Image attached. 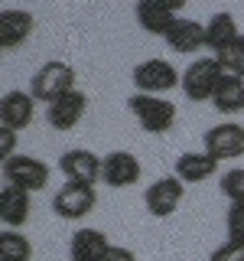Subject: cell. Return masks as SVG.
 <instances>
[{
    "instance_id": "1",
    "label": "cell",
    "mask_w": 244,
    "mask_h": 261,
    "mask_svg": "<svg viewBox=\"0 0 244 261\" xmlns=\"http://www.w3.org/2000/svg\"><path fill=\"white\" fill-rule=\"evenodd\" d=\"M69 92H75V69L62 59H49L46 65H39L29 82V95L46 105H52L55 98H62Z\"/></svg>"
},
{
    "instance_id": "2",
    "label": "cell",
    "mask_w": 244,
    "mask_h": 261,
    "mask_svg": "<svg viewBox=\"0 0 244 261\" xmlns=\"http://www.w3.org/2000/svg\"><path fill=\"white\" fill-rule=\"evenodd\" d=\"M225 79V69L215 56H202V59L189 62V69L182 72V95L189 101H211Z\"/></svg>"
},
{
    "instance_id": "3",
    "label": "cell",
    "mask_w": 244,
    "mask_h": 261,
    "mask_svg": "<svg viewBox=\"0 0 244 261\" xmlns=\"http://www.w3.org/2000/svg\"><path fill=\"white\" fill-rule=\"evenodd\" d=\"M127 108L134 111V118L140 121V127L146 134H166L176 124V105L166 101L160 95H140L134 92L127 98Z\"/></svg>"
},
{
    "instance_id": "4",
    "label": "cell",
    "mask_w": 244,
    "mask_h": 261,
    "mask_svg": "<svg viewBox=\"0 0 244 261\" xmlns=\"http://www.w3.org/2000/svg\"><path fill=\"white\" fill-rule=\"evenodd\" d=\"M134 85L140 95H166L176 85H182V75L169 59H146L134 69Z\"/></svg>"
},
{
    "instance_id": "5",
    "label": "cell",
    "mask_w": 244,
    "mask_h": 261,
    "mask_svg": "<svg viewBox=\"0 0 244 261\" xmlns=\"http://www.w3.org/2000/svg\"><path fill=\"white\" fill-rule=\"evenodd\" d=\"M0 170H4L7 186H16L26 193H39L49 183V163H43L39 157H26V153H13L10 160H4Z\"/></svg>"
},
{
    "instance_id": "6",
    "label": "cell",
    "mask_w": 244,
    "mask_h": 261,
    "mask_svg": "<svg viewBox=\"0 0 244 261\" xmlns=\"http://www.w3.org/2000/svg\"><path fill=\"white\" fill-rule=\"evenodd\" d=\"M95 202H98L95 186H88V183H72V179H65V186L52 196L55 216L65 219V222H78V219H85L88 212L95 209Z\"/></svg>"
},
{
    "instance_id": "7",
    "label": "cell",
    "mask_w": 244,
    "mask_h": 261,
    "mask_svg": "<svg viewBox=\"0 0 244 261\" xmlns=\"http://www.w3.org/2000/svg\"><path fill=\"white\" fill-rule=\"evenodd\" d=\"M202 141H205V153L215 157L218 163L234 160V157L244 153V127L238 124V121H222V124L208 127Z\"/></svg>"
},
{
    "instance_id": "8",
    "label": "cell",
    "mask_w": 244,
    "mask_h": 261,
    "mask_svg": "<svg viewBox=\"0 0 244 261\" xmlns=\"http://www.w3.org/2000/svg\"><path fill=\"white\" fill-rule=\"evenodd\" d=\"M143 202H146V209H150V216L169 219L179 206H182V179H179L176 173L173 176H160L157 183L146 186Z\"/></svg>"
},
{
    "instance_id": "9",
    "label": "cell",
    "mask_w": 244,
    "mask_h": 261,
    "mask_svg": "<svg viewBox=\"0 0 244 261\" xmlns=\"http://www.w3.org/2000/svg\"><path fill=\"white\" fill-rule=\"evenodd\" d=\"M140 173H143V167H140V160H137L134 153H127V150L104 153V163H101L104 186H111V190H124V186H134L137 179H140Z\"/></svg>"
},
{
    "instance_id": "10",
    "label": "cell",
    "mask_w": 244,
    "mask_h": 261,
    "mask_svg": "<svg viewBox=\"0 0 244 261\" xmlns=\"http://www.w3.org/2000/svg\"><path fill=\"white\" fill-rule=\"evenodd\" d=\"M182 4H166V0H140L137 4V23L140 30L153 33V36H166L173 30V23L179 20Z\"/></svg>"
},
{
    "instance_id": "11",
    "label": "cell",
    "mask_w": 244,
    "mask_h": 261,
    "mask_svg": "<svg viewBox=\"0 0 244 261\" xmlns=\"http://www.w3.org/2000/svg\"><path fill=\"white\" fill-rule=\"evenodd\" d=\"M101 157L92 150H85V147H75V150H65L62 160H59V170L65 173V179H72V183H88L95 186L98 179H101Z\"/></svg>"
},
{
    "instance_id": "12",
    "label": "cell",
    "mask_w": 244,
    "mask_h": 261,
    "mask_svg": "<svg viewBox=\"0 0 244 261\" xmlns=\"http://www.w3.org/2000/svg\"><path fill=\"white\" fill-rule=\"evenodd\" d=\"M85 111H88V98H85V92L75 88V92L55 98L52 105H46V121H49V127H55V130H72V127H78V121L85 118Z\"/></svg>"
},
{
    "instance_id": "13",
    "label": "cell",
    "mask_w": 244,
    "mask_h": 261,
    "mask_svg": "<svg viewBox=\"0 0 244 261\" xmlns=\"http://www.w3.org/2000/svg\"><path fill=\"white\" fill-rule=\"evenodd\" d=\"M36 118V98L29 92H7L0 98V124L10 130H23Z\"/></svg>"
},
{
    "instance_id": "14",
    "label": "cell",
    "mask_w": 244,
    "mask_h": 261,
    "mask_svg": "<svg viewBox=\"0 0 244 261\" xmlns=\"http://www.w3.org/2000/svg\"><path fill=\"white\" fill-rule=\"evenodd\" d=\"M163 39L173 53H199L205 49V23L192 20V16H179Z\"/></svg>"
},
{
    "instance_id": "15",
    "label": "cell",
    "mask_w": 244,
    "mask_h": 261,
    "mask_svg": "<svg viewBox=\"0 0 244 261\" xmlns=\"http://www.w3.org/2000/svg\"><path fill=\"white\" fill-rule=\"evenodd\" d=\"M36 20H33L29 10H0V49H16L20 43H26Z\"/></svg>"
},
{
    "instance_id": "16",
    "label": "cell",
    "mask_w": 244,
    "mask_h": 261,
    "mask_svg": "<svg viewBox=\"0 0 244 261\" xmlns=\"http://www.w3.org/2000/svg\"><path fill=\"white\" fill-rule=\"evenodd\" d=\"M108 248L111 242L101 228H78L69 242V261H101Z\"/></svg>"
},
{
    "instance_id": "17",
    "label": "cell",
    "mask_w": 244,
    "mask_h": 261,
    "mask_svg": "<svg viewBox=\"0 0 244 261\" xmlns=\"http://www.w3.org/2000/svg\"><path fill=\"white\" fill-rule=\"evenodd\" d=\"M29 196L33 193L4 183V190H0V222H4L7 228H20V225L29 222V209H33Z\"/></svg>"
},
{
    "instance_id": "18",
    "label": "cell",
    "mask_w": 244,
    "mask_h": 261,
    "mask_svg": "<svg viewBox=\"0 0 244 261\" xmlns=\"http://www.w3.org/2000/svg\"><path fill=\"white\" fill-rule=\"evenodd\" d=\"M215 170H218V160L208 157L205 150H202V153L186 150V153L176 157V176L182 179V183H202V179L215 176Z\"/></svg>"
},
{
    "instance_id": "19",
    "label": "cell",
    "mask_w": 244,
    "mask_h": 261,
    "mask_svg": "<svg viewBox=\"0 0 244 261\" xmlns=\"http://www.w3.org/2000/svg\"><path fill=\"white\" fill-rule=\"evenodd\" d=\"M238 36H241V30H238V23H234L231 13H215V16L205 23V46L215 49V56L225 53V49L231 46Z\"/></svg>"
},
{
    "instance_id": "20",
    "label": "cell",
    "mask_w": 244,
    "mask_h": 261,
    "mask_svg": "<svg viewBox=\"0 0 244 261\" xmlns=\"http://www.w3.org/2000/svg\"><path fill=\"white\" fill-rule=\"evenodd\" d=\"M211 105H215L218 114H238V111H244V79L228 75V72H225V79H222V85H218L215 98H211Z\"/></svg>"
},
{
    "instance_id": "21",
    "label": "cell",
    "mask_w": 244,
    "mask_h": 261,
    "mask_svg": "<svg viewBox=\"0 0 244 261\" xmlns=\"http://www.w3.org/2000/svg\"><path fill=\"white\" fill-rule=\"evenodd\" d=\"M29 258H33V242L23 232L10 228L0 235V261H29Z\"/></svg>"
},
{
    "instance_id": "22",
    "label": "cell",
    "mask_w": 244,
    "mask_h": 261,
    "mask_svg": "<svg viewBox=\"0 0 244 261\" xmlns=\"http://www.w3.org/2000/svg\"><path fill=\"white\" fill-rule=\"evenodd\" d=\"M215 59L222 62V69L228 72V75H238V79H244V33H241V36H238L231 46L225 49V53H218Z\"/></svg>"
},
{
    "instance_id": "23",
    "label": "cell",
    "mask_w": 244,
    "mask_h": 261,
    "mask_svg": "<svg viewBox=\"0 0 244 261\" xmlns=\"http://www.w3.org/2000/svg\"><path fill=\"white\" fill-rule=\"evenodd\" d=\"M218 186H222V193L231 202H244V167H234V170H228V173H222Z\"/></svg>"
},
{
    "instance_id": "24",
    "label": "cell",
    "mask_w": 244,
    "mask_h": 261,
    "mask_svg": "<svg viewBox=\"0 0 244 261\" xmlns=\"http://www.w3.org/2000/svg\"><path fill=\"white\" fill-rule=\"evenodd\" d=\"M225 228H228V242L244 245V202H231V206H228Z\"/></svg>"
},
{
    "instance_id": "25",
    "label": "cell",
    "mask_w": 244,
    "mask_h": 261,
    "mask_svg": "<svg viewBox=\"0 0 244 261\" xmlns=\"http://www.w3.org/2000/svg\"><path fill=\"white\" fill-rule=\"evenodd\" d=\"M208 261H244V245L225 242V245H218V248L208 255Z\"/></svg>"
},
{
    "instance_id": "26",
    "label": "cell",
    "mask_w": 244,
    "mask_h": 261,
    "mask_svg": "<svg viewBox=\"0 0 244 261\" xmlns=\"http://www.w3.org/2000/svg\"><path fill=\"white\" fill-rule=\"evenodd\" d=\"M16 153V130L0 127V160H10Z\"/></svg>"
},
{
    "instance_id": "27",
    "label": "cell",
    "mask_w": 244,
    "mask_h": 261,
    "mask_svg": "<svg viewBox=\"0 0 244 261\" xmlns=\"http://www.w3.org/2000/svg\"><path fill=\"white\" fill-rule=\"evenodd\" d=\"M101 261H137V255L130 248H124V245H111L108 255H104Z\"/></svg>"
}]
</instances>
